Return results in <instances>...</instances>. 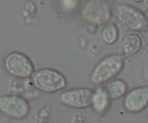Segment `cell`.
<instances>
[{
  "label": "cell",
  "mask_w": 148,
  "mask_h": 123,
  "mask_svg": "<svg viewBox=\"0 0 148 123\" xmlns=\"http://www.w3.org/2000/svg\"><path fill=\"white\" fill-rule=\"evenodd\" d=\"M30 102L18 94L0 96V113L9 119L16 120L26 118L30 113Z\"/></svg>",
  "instance_id": "5"
},
{
  "label": "cell",
  "mask_w": 148,
  "mask_h": 123,
  "mask_svg": "<svg viewBox=\"0 0 148 123\" xmlns=\"http://www.w3.org/2000/svg\"><path fill=\"white\" fill-rule=\"evenodd\" d=\"M146 123H148V115H147V118H146Z\"/></svg>",
  "instance_id": "16"
},
{
  "label": "cell",
  "mask_w": 148,
  "mask_h": 123,
  "mask_svg": "<svg viewBox=\"0 0 148 123\" xmlns=\"http://www.w3.org/2000/svg\"><path fill=\"white\" fill-rule=\"evenodd\" d=\"M112 14L111 7L104 0H89L81 11L82 19L95 25H105L110 22Z\"/></svg>",
  "instance_id": "6"
},
{
  "label": "cell",
  "mask_w": 148,
  "mask_h": 123,
  "mask_svg": "<svg viewBox=\"0 0 148 123\" xmlns=\"http://www.w3.org/2000/svg\"><path fill=\"white\" fill-rule=\"evenodd\" d=\"M3 65L6 72L17 79L30 78L36 70L31 59L20 52L9 53L4 58Z\"/></svg>",
  "instance_id": "4"
},
{
  "label": "cell",
  "mask_w": 148,
  "mask_h": 123,
  "mask_svg": "<svg viewBox=\"0 0 148 123\" xmlns=\"http://www.w3.org/2000/svg\"><path fill=\"white\" fill-rule=\"evenodd\" d=\"M123 107L130 113H140L148 107V85H140L128 91L123 98Z\"/></svg>",
  "instance_id": "8"
},
{
  "label": "cell",
  "mask_w": 148,
  "mask_h": 123,
  "mask_svg": "<svg viewBox=\"0 0 148 123\" xmlns=\"http://www.w3.org/2000/svg\"><path fill=\"white\" fill-rule=\"evenodd\" d=\"M111 101L123 98L128 92V84L121 78H114L101 85Z\"/></svg>",
  "instance_id": "10"
},
{
  "label": "cell",
  "mask_w": 148,
  "mask_h": 123,
  "mask_svg": "<svg viewBox=\"0 0 148 123\" xmlns=\"http://www.w3.org/2000/svg\"><path fill=\"white\" fill-rule=\"evenodd\" d=\"M145 50H146V52L148 53V41L147 42V43H146V45H145Z\"/></svg>",
  "instance_id": "15"
},
{
  "label": "cell",
  "mask_w": 148,
  "mask_h": 123,
  "mask_svg": "<svg viewBox=\"0 0 148 123\" xmlns=\"http://www.w3.org/2000/svg\"><path fill=\"white\" fill-rule=\"evenodd\" d=\"M147 26H148V22H147Z\"/></svg>",
  "instance_id": "17"
},
{
  "label": "cell",
  "mask_w": 148,
  "mask_h": 123,
  "mask_svg": "<svg viewBox=\"0 0 148 123\" xmlns=\"http://www.w3.org/2000/svg\"><path fill=\"white\" fill-rule=\"evenodd\" d=\"M35 88L45 93H56L67 87V79L62 72L53 68L44 67L35 70L30 77Z\"/></svg>",
  "instance_id": "2"
},
{
  "label": "cell",
  "mask_w": 148,
  "mask_h": 123,
  "mask_svg": "<svg viewBox=\"0 0 148 123\" xmlns=\"http://www.w3.org/2000/svg\"><path fill=\"white\" fill-rule=\"evenodd\" d=\"M125 59L121 54H111L101 58L95 65L89 75V81L94 86H101L116 78L124 69Z\"/></svg>",
  "instance_id": "1"
},
{
  "label": "cell",
  "mask_w": 148,
  "mask_h": 123,
  "mask_svg": "<svg viewBox=\"0 0 148 123\" xmlns=\"http://www.w3.org/2000/svg\"><path fill=\"white\" fill-rule=\"evenodd\" d=\"M132 1H134V2H136V3H141V2H143L144 0H132Z\"/></svg>",
  "instance_id": "14"
},
{
  "label": "cell",
  "mask_w": 148,
  "mask_h": 123,
  "mask_svg": "<svg viewBox=\"0 0 148 123\" xmlns=\"http://www.w3.org/2000/svg\"><path fill=\"white\" fill-rule=\"evenodd\" d=\"M120 37V30L115 23L108 22L103 25L101 30L102 41L107 45H113L116 43Z\"/></svg>",
  "instance_id": "12"
},
{
  "label": "cell",
  "mask_w": 148,
  "mask_h": 123,
  "mask_svg": "<svg viewBox=\"0 0 148 123\" xmlns=\"http://www.w3.org/2000/svg\"><path fill=\"white\" fill-rule=\"evenodd\" d=\"M94 89L88 87H77L63 91L59 95V101L64 107L75 109L90 108Z\"/></svg>",
  "instance_id": "7"
},
{
  "label": "cell",
  "mask_w": 148,
  "mask_h": 123,
  "mask_svg": "<svg viewBox=\"0 0 148 123\" xmlns=\"http://www.w3.org/2000/svg\"><path fill=\"white\" fill-rule=\"evenodd\" d=\"M62 3L64 8L71 10L77 7V0H62Z\"/></svg>",
  "instance_id": "13"
},
{
  "label": "cell",
  "mask_w": 148,
  "mask_h": 123,
  "mask_svg": "<svg viewBox=\"0 0 148 123\" xmlns=\"http://www.w3.org/2000/svg\"><path fill=\"white\" fill-rule=\"evenodd\" d=\"M120 48L123 55L134 56L143 48V38L137 32H130L124 35L121 39Z\"/></svg>",
  "instance_id": "9"
},
{
  "label": "cell",
  "mask_w": 148,
  "mask_h": 123,
  "mask_svg": "<svg viewBox=\"0 0 148 123\" xmlns=\"http://www.w3.org/2000/svg\"><path fill=\"white\" fill-rule=\"evenodd\" d=\"M111 101L103 87L97 86V88L94 89L90 107L97 114H103L109 109Z\"/></svg>",
  "instance_id": "11"
},
{
  "label": "cell",
  "mask_w": 148,
  "mask_h": 123,
  "mask_svg": "<svg viewBox=\"0 0 148 123\" xmlns=\"http://www.w3.org/2000/svg\"><path fill=\"white\" fill-rule=\"evenodd\" d=\"M114 15L121 25L133 32L141 31L147 26L145 14L131 4L121 3L116 5Z\"/></svg>",
  "instance_id": "3"
}]
</instances>
